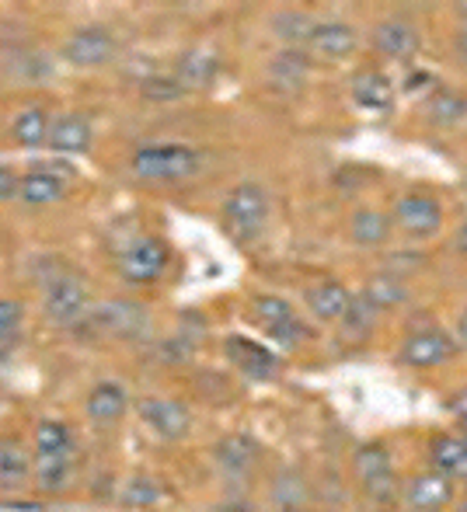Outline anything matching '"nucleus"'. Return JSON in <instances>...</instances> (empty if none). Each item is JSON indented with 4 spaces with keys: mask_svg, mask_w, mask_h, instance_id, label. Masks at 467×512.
I'll use <instances>...</instances> for the list:
<instances>
[{
    "mask_svg": "<svg viewBox=\"0 0 467 512\" xmlns=\"http://www.w3.org/2000/svg\"><path fill=\"white\" fill-rule=\"evenodd\" d=\"M203 168V157L185 143H147L133 154V175L154 185L189 182Z\"/></svg>",
    "mask_w": 467,
    "mask_h": 512,
    "instance_id": "f257e3e1",
    "label": "nucleus"
},
{
    "mask_svg": "<svg viewBox=\"0 0 467 512\" xmlns=\"http://www.w3.org/2000/svg\"><path fill=\"white\" fill-rule=\"evenodd\" d=\"M224 223L237 241H255L269 223V192L255 182H244L227 196Z\"/></svg>",
    "mask_w": 467,
    "mask_h": 512,
    "instance_id": "f03ea898",
    "label": "nucleus"
},
{
    "mask_svg": "<svg viewBox=\"0 0 467 512\" xmlns=\"http://www.w3.org/2000/svg\"><path fill=\"white\" fill-rule=\"evenodd\" d=\"M88 283L74 269H56L46 276V314L56 324H77L88 314Z\"/></svg>",
    "mask_w": 467,
    "mask_h": 512,
    "instance_id": "7ed1b4c3",
    "label": "nucleus"
},
{
    "mask_svg": "<svg viewBox=\"0 0 467 512\" xmlns=\"http://www.w3.org/2000/svg\"><path fill=\"white\" fill-rule=\"evenodd\" d=\"M171 262V251L161 237H140L119 255V276L133 286L157 283Z\"/></svg>",
    "mask_w": 467,
    "mask_h": 512,
    "instance_id": "20e7f679",
    "label": "nucleus"
},
{
    "mask_svg": "<svg viewBox=\"0 0 467 512\" xmlns=\"http://www.w3.org/2000/svg\"><path fill=\"white\" fill-rule=\"evenodd\" d=\"M116 56V39H112L109 28L102 25H84L63 42V60L77 70H95Z\"/></svg>",
    "mask_w": 467,
    "mask_h": 512,
    "instance_id": "39448f33",
    "label": "nucleus"
},
{
    "mask_svg": "<svg viewBox=\"0 0 467 512\" xmlns=\"http://www.w3.org/2000/svg\"><path fill=\"white\" fill-rule=\"evenodd\" d=\"M352 464H356L359 485L373 502H391L398 495V478H394L391 457H387L384 446H363Z\"/></svg>",
    "mask_w": 467,
    "mask_h": 512,
    "instance_id": "423d86ee",
    "label": "nucleus"
},
{
    "mask_svg": "<svg viewBox=\"0 0 467 512\" xmlns=\"http://www.w3.org/2000/svg\"><path fill=\"white\" fill-rule=\"evenodd\" d=\"M140 418L154 436L168 439V443H178V439L189 436L192 429V415L182 401L175 398H143L140 401Z\"/></svg>",
    "mask_w": 467,
    "mask_h": 512,
    "instance_id": "0eeeda50",
    "label": "nucleus"
},
{
    "mask_svg": "<svg viewBox=\"0 0 467 512\" xmlns=\"http://www.w3.org/2000/svg\"><path fill=\"white\" fill-rule=\"evenodd\" d=\"M394 223L412 237H433L443 227V209L426 192H408L394 203Z\"/></svg>",
    "mask_w": 467,
    "mask_h": 512,
    "instance_id": "6e6552de",
    "label": "nucleus"
},
{
    "mask_svg": "<svg viewBox=\"0 0 467 512\" xmlns=\"http://www.w3.org/2000/svg\"><path fill=\"white\" fill-rule=\"evenodd\" d=\"M67 178H70V168H60V164H39V168H28L21 175V192L18 199L25 206H53L67 196Z\"/></svg>",
    "mask_w": 467,
    "mask_h": 512,
    "instance_id": "1a4fd4ad",
    "label": "nucleus"
},
{
    "mask_svg": "<svg viewBox=\"0 0 467 512\" xmlns=\"http://www.w3.org/2000/svg\"><path fill=\"white\" fill-rule=\"evenodd\" d=\"M251 310H255V321L286 349H293V345L307 338V328L300 324V317L293 314V307L283 297H258Z\"/></svg>",
    "mask_w": 467,
    "mask_h": 512,
    "instance_id": "9d476101",
    "label": "nucleus"
},
{
    "mask_svg": "<svg viewBox=\"0 0 467 512\" xmlns=\"http://www.w3.org/2000/svg\"><path fill=\"white\" fill-rule=\"evenodd\" d=\"M95 321L116 338H143L150 331L147 307L136 300H109L105 307H98Z\"/></svg>",
    "mask_w": 467,
    "mask_h": 512,
    "instance_id": "9b49d317",
    "label": "nucleus"
},
{
    "mask_svg": "<svg viewBox=\"0 0 467 512\" xmlns=\"http://www.w3.org/2000/svg\"><path fill=\"white\" fill-rule=\"evenodd\" d=\"M454 352H457L454 338L443 335L440 328H426V331H415V335L405 338V345H401V363L440 366V363H447Z\"/></svg>",
    "mask_w": 467,
    "mask_h": 512,
    "instance_id": "f8f14e48",
    "label": "nucleus"
},
{
    "mask_svg": "<svg viewBox=\"0 0 467 512\" xmlns=\"http://www.w3.org/2000/svg\"><path fill=\"white\" fill-rule=\"evenodd\" d=\"M419 46H422V35L408 18H387L373 28V49L391 56V60H412L419 53Z\"/></svg>",
    "mask_w": 467,
    "mask_h": 512,
    "instance_id": "ddd939ff",
    "label": "nucleus"
},
{
    "mask_svg": "<svg viewBox=\"0 0 467 512\" xmlns=\"http://www.w3.org/2000/svg\"><path fill=\"white\" fill-rule=\"evenodd\" d=\"M213 457H217V464L224 467L231 478H244V474L255 471L258 460H262V446H258L255 436H248V432H231V436H224L217 443Z\"/></svg>",
    "mask_w": 467,
    "mask_h": 512,
    "instance_id": "4468645a",
    "label": "nucleus"
},
{
    "mask_svg": "<svg viewBox=\"0 0 467 512\" xmlns=\"http://www.w3.org/2000/svg\"><path fill=\"white\" fill-rule=\"evenodd\" d=\"M272 506L279 512H311L314 485L307 481V474L297 471V467H283L272 478Z\"/></svg>",
    "mask_w": 467,
    "mask_h": 512,
    "instance_id": "2eb2a0df",
    "label": "nucleus"
},
{
    "mask_svg": "<svg viewBox=\"0 0 467 512\" xmlns=\"http://www.w3.org/2000/svg\"><path fill=\"white\" fill-rule=\"evenodd\" d=\"M227 359L234 363L237 373H244L248 380H269L276 373V356L265 345L251 342V338H227Z\"/></svg>",
    "mask_w": 467,
    "mask_h": 512,
    "instance_id": "dca6fc26",
    "label": "nucleus"
},
{
    "mask_svg": "<svg viewBox=\"0 0 467 512\" xmlns=\"http://www.w3.org/2000/svg\"><path fill=\"white\" fill-rule=\"evenodd\" d=\"M307 77H311V60L304 49H279L269 60V81L283 95H297L307 84Z\"/></svg>",
    "mask_w": 467,
    "mask_h": 512,
    "instance_id": "f3484780",
    "label": "nucleus"
},
{
    "mask_svg": "<svg viewBox=\"0 0 467 512\" xmlns=\"http://www.w3.org/2000/svg\"><path fill=\"white\" fill-rule=\"evenodd\" d=\"M405 499H408V506H412V509L440 512L450 499H454V485H450V478L443 471H422V474H415V478L408 481Z\"/></svg>",
    "mask_w": 467,
    "mask_h": 512,
    "instance_id": "a211bd4d",
    "label": "nucleus"
},
{
    "mask_svg": "<svg viewBox=\"0 0 467 512\" xmlns=\"http://www.w3.org/2000/svg\"><path fill=\"white\" fill-rule=\"evenodd\" d=\"M307 49L318 53L321 60H346L352 49H356V32H352L346 21H314Z\"/></svg>",
    "mask_w": 467,
    "mask_h": 512,
    "instance_id": "6ab92c4d",
    "label": "nucleus"
},
{
    "mask_svg": "<svg viewBox=\"0 0 467 512\" xmlns=\"http://www.w3.org/2000/svg\"><path fill=\"white\" fill-rule=\"evenodd\" d=\"M91 140H95V133H91V122L84 115H60V119H53L46 147L70 157V154H88Z\"/></svg>",
    "mask_w": 467,
    "mask_h": 512,
    "instance_id": "aec40b11",
    "label": "nucleus"
},
{
    "mask_svg": "<svg viewBox=\"0 0 467 512\" xmlns=\"http://www.w3.org/2000/svg\"><path fill=\"white\" fill-rule=\"evenodd\" d=\"M32 478V457H28L25 443L14 436H0V488L4 492H18Z\"/></svg>",
    "mask_w": 467,
    "mask_h": 512,
    "instance_id": "412c9836",
    "label": "nucleus"
},
{
    "mask_svg": "<svg viewBox=\"0 0 467 512\" xmlns=\"http://www.w3.org/2000/svg\"><path fill=\"white\" fill-rule=\"evenodd\" d=\"M74 464H77L74 450L70 453H35V460H32L35 485L49 495L63 492V488L70 485V478H74Z\"/></svg>",
    "mask_w": 467,
    "mask_h": 512,
    "instance_id": "4be33fe9",
    "label": "nucleus"
},
{
    "mask_svg": "<svg viewBox=\"0 0 467 512\" xmlns=\"http://www.w3.org/2000/svg\"><path fill=\"white\" fill-rule=\"evenodd\" d=\"M220 63L213 53H206V49H189V53L178 56L175 63V81L182 84L185 91H203L213 84V77H217Z\"/></svg>",
    "mask_w": 467,
    "mask_h": 512,
    "instance_id": "5701e85b",
    "label": "nucleus"
},
{
    "mask_svg": "<svg viewBox=\"0 0 467 512\" xmlns=\"http://www.w3.org/2000/svg\"><path fill=\"white\" fill-rule=\"evenodd\" d=\"M352 98L359 108H370V112H384L394 102V84L387 81V74L380 70H359L352 77Z\"/></svg>",
    "mask_w": 467,
    "mask_h": 512,
    "instance_id": "b1692460",
    "label": "nucleus"
},
{
    "mask_svg": "<svg viewBox=\"0 0 467 512\" xmlns=\"http://www.w3.org/2000/svg\"><path fill=\"white\" fill-rule=\"evenodd\" d=\"M88 418L91 422H102V425H112L119 422L122 415H126L129 408V394L122 391L119 384H112V380H105V384H95V391L88 394Z\"/></svg>",
    "mask_w": 467,
    "mask_h": 512,
    "instance_id": "393cba45",
    "label": "nucleus"
},
{
    "mask_svg": "<svg viewBox=\"0 0 467 512\" xmlns=\"http://www.w3.org/2000/svg\"><path fill=\"white\" fill-rule=\"evenodd\" d=\"M49 129H53V119H49V112H46V108H39V105L21 108V112L11 119V136L21 143V147H28V150L46 147V143H49Z\"/></svg>",
    "mask_w": 467,
    "mask_h": 512,
    "instance_id": "a878e982",
    "label": "nucleus"
},
{
    "mask_svg": "<svg viewBox=\"0 0 467 512\" xmlns=\"http://www.w3.org/2000/svg\"><path fill=\"white\" fill-rule=\"evenodd\" d=\"M349 237L359 248H380L391 237V216L380 209H359L349 220Z\"/></svg>",
    "mask_w": 467,
    "mask_h": 512,
    "instance_id": "bb28decb",
    "label": "nucleus"
},
{
    "mask_svg": "<svg viewBox=\"0 0 467 512\" xmlns=\"http://www.w3.org/2000/svg\"><path fill=\"white\" fill-rule=\"evenodd\" d=\"M349 300H352V293L342 283H318L307 290V307H311V314L318 317V321H339V317L346 314Z\"/></svg>",
    "mask_w": 467,
    "mask_h": 512,
    "instance_id": "cd10ccee",
    "label": "nucleus"
},
{
    "mask_svg": "<svg viewBox=\"0 0 467 512\" xmlns=\"http://www.w3.org/2000/svg\"><path fill=\"white\" fill-rule=\"evenodd\" d=\"M433 464L447 478H467V439L464 436H436Z\"/></svg>",
    "mask_w": 467,
    "mask_h": 512,
    "instance_id": "c85d7f7f",
    "label": "nucleus"
},
{
    "mask_svg": "<svg viewBox=\"0 0 467 512\" xmlns=\"http://www.w3.org/2000/svg\"><path fill=\"white\" fill-rule=\"evenodd\" d=\"M464 115H467V95H461V91H436V95L426 102L429 126L450 129V126H457Z\"/></svg>",
    "mask_w": 467,
    "mask_h": 512,
    "instance_id": "c756f323",
    "label": "nucleus"
},
{
    "mask_svg": "<svg viewBox=\"0 0 467 512\" xmlns=\"http://www.w3.org/2000/svg\"><path fill=\"white\" fill-rule=\"evenodd\" d=\"M272 32H276V39L286 42V49H304L311 42L314 18H307L304 11H279L272 18Z\"/></svg>",
    "mask_w": 467,
    "mask_h": 512,
    "instance_id": "7c9ffc66",
    "label": "nucleus"
},
{
    "mask_svg": "<svg viewBox=\"0 0 467 512\" xmlns=\"http://www.w3.org/2000/svg\"><path fill=\"white\" fill-rule=\"evenodd\" d=\"M363 297L370 300V304L377 307V310H384V307H398V304H405V300H408L405 279L394 276V272H377V276H373L370 283H366Z\"/></svg>",
    "mask_w": 467,
    "mask_h": 512,
    "instance_id": "2f4dec72",
    "label": "nucleus"
},
{
    "mask_svg": "<svg viewBox=\"0 0 467 512\" xmlns=\"http://www.w3.org/2000/svg\"><path fill=\"white\" fill-rule=\"evenodd\" d=\"M35 450L39 453H70L74 450V429L60 418H42L35 425Z\"/></svg>",
    "mask_w": 467,
    "mask_h": 512,
    "instance_id": "473e14b6",
    "label": "nucleus"
},
{
    "mask_svg": "<svg viewBox=\"0 0 467 512\" xmlns=\"http://www.w3.org/2000/svg\"><path fill=\"white\" fill-rule=\"evenodd\" d=\"M161 495H164L161 485H157L154 478H143V474L122 481V488H119V502L126 509H150V506L161 502Z\"/></svg>",
    "mask_w": 467,
    "mask_h": 512,
    "instance_id": "72a5a7b5",
    "label": "nucleus"
},
{
    "mask_svg": "<svg viewBox=\"0 0 467 512\" xmlns=\"http://www.w3.org/2000/svg\"><path fill=\"white\" fill-rule=\"evenodd\" d=\"M339 321H342V335L346 338H366L373 331V324H377V307L366 297H352L346 314H342Z\"/></svg>",
    "mask_w": 467,
    "mask_h": 512,
    "instance_id": "f704fd0d",
    "label": "nucleus"
},
{
    "mask_svg": "<svg viewBox=\"0 0 467 512\" xmlns=\"http://www.w3.org/2000/svg\"><path fill=\"white\" fill-rule=\"evenodd\" d=\"M185 95H189V91L175 81V74L147 77V81H143V98H150V102H178V98H185Z\"/></svg>",
    "mask_w": 467,
    "mask_h": 512,
    "instance_id": "c9c22d12",
    "label": "nucleus"
},
{
    "mask_svg": "<svg viewBox=\"0 0 467 512\" xmlns=\"http://www.w3.org/2000/svg\"><path fill=\"white\" fill-rule=\"evenodd\" d=\"M21 317H25V307H21L18 300H0V338L18 331Z\"/></svg>",
    "mask_w": 467,
    "mask_h": 512,
    "instance_id": "e433bc0d",
    "label": "nucleus"
},
{
    "mask_svg": "<svg viewBox=\"0 0 467 512\" xmlns=\"http://www.w3.org/2000/svg\"><path fill=\"white\" fill-rule=\"evenodd\" d=\"M21 192V175L11 168V164H0V203H11Z\"/></svg>",
    "mask_w": 467,
    "mask_h": 512,
    "instance_id": "4c0bfd02",
    "label": "nucleus"
},
{
    "mask_svg": "<svg viewBox=\"0 0 467 512\" xmlns=\"http://www.w3.org/2000/svg\"><path fill=\"white\" fill-rule=\"evenodd\" d=\"M450 411H454L457 418H464V422H467V387H464V391H457L454 398H450Z\"/></svg>",
    "mask_w": 467,
    "mask_h": 512,
    "instance_id": "58836bf2",
    "label": "nucleus"
},
{
    "mask_svg": "<svg viewBox=\"0 0 467 512\" xmlns=\"http://www.w3.org/2000/svg\"><path fill=\"white\" fill-rule=\"evenodd\" d=\"M213 512H255V509H251L248 502H220Z\"/></svg>",
    "mask_w": 467,
    "mask_h": 512,
    "instance_id": "ea45409f",
    "label": "nucleus"
},
{
    "mask_svg": "<svg viewBox=\"0 0 467 512\" xmlns=\"http://www.w3.org/2000/svg\"><path fill=\"white\" fill-rule=\"evenodd\" d=\"M454 49H457V56H461V60H467V25L454 35Z\"/></svg>",
    "mask_w": 467,
    "mask_h": 512,
    "instance_id": "a19ab883",
    "label": "nucleus"
},
{
    "mask_svg": "<svg viewBox=\"0 0 467 512\" xmlns=\"http://www.w3.org/2000/svg\"><path fill=\"white\" fill-rule=\"evenodd\" d=\"M454 248L461 251V255H467V220L457 227V234H454Z\"/></svg>",
    "mask_w": 467,
    "mask_h": 512,
    "instance_id": "79ce46f5",
    "label": "nucleus"
},
{
    "mask_svg": "<svg viewBox=\"0 0 467 512\" xmlns=\"http://www.w3.org/2000/svg\"><path fill=\"white\" fill-rule=\"evenodd\" d=\"M454 11H457V18H461V21H467V0H464V4H457Z\"/></svg>",
    "mask_w": 467,
    "mask_h": 512,
    "instance_id": "37998d69",
    "label": "nucleus"
},
{
    "mask_svg": "<svg viewBox=\"0 0 467 512\" xmlns=\"http://www.w3.org/2000/svg\"><path fill=\"white\" fill-rule=\"evenodd\" d=\"M461 335H464V345H467V310H464V317H461Z\"/></svg>",
    "mask_w": 467,
    "mask_h": 512,
    "instance_id": "c03bdc74",
    "label": "nucleus"
},
{
    "mask_svg": "<svg viewBox=\"0 0 467 512\" xmlns=\"http://www.w3.org/2000/svg\"><path fill=\"white\" fill-rule=\"evenodd\" d=\"M408 512H429V509H408Z\"/></svg>",
    "mask_w": 467,
    "mask_h": 512,
    "instance_id": "a18cd8bd",
    "label": "nucleus"
},
{
    "mask_svg": "<svg viewBox=\"0 0 467 512\" xmlns=\"http://www.w3.org/2000/svg\"><path fill=\"white\" fill-rule=\"evenodd\" d=\"M464 203H467V185H464Z\"/></svg>",
    "mask_w": 467,
    "mask_h": 512,
    "instance_id": "49530a36",
    "label": "nucleus"
}]
</instances>
